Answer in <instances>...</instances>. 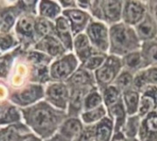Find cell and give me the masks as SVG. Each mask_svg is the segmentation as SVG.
<instances>
[{"label":"cell","instance_id":"obj_1","mask_svg":"<svg viewBox=\"0 0 157 141\" xmlns=\"http://www.w3.org/2000/svg\"><path fill=\"white\" fill-rule=\"evenodd\" d=\"M19 109L23 123L42 140L56 134L62 123L68 117L67 112L53 107L44 100Z\"/></svg>","mask_w":157,"mask_h":141},{"label":"cell","instance_id":"obj_2","mask_svg":"<svg viewBox=\"0 0 157 141\" xmlns=\"http://www.w3.org/2000/svg\"><path fill=\"white\" fill-rule=\"evenodd\" d=\"M142 44L133 27L123 22L109 27V54L122 58L131 52L141 50Z\"/></svg>","mask_w":157,"mask_h":141},{"label":"cell","instance_id":"obj_3","mask_svg":"<svg viewBox=\"0 0 157 141\" xmlns=\"http://www.w3.org/2000/svg\"><path fill=\"white\" fill-rule=\"evenodd\" d=\"M123 2L121 0H93L89 13L93 19L110 27L121 22Z\"/></svg>","mask_w":157,"mask_h":141},{"label":"cell","instance_id":"obj_4","mask_svg":"<svg viewBox=\"0 0 157 141\" xmlns=\"http://www.w3.org/2000/svg\"><path fill=\"white\" fill-rule=\"evenodd\" d=\"M38 15L26 13L22 14L17 20L13 32L24 50H32L38 42L35 35V21Z\"/></svg>","mask_w":157,"mask_h":141},{"label":"cell","instance_id":"obj_5","mask_svg":"<svg viewBox=\"0 0 157 141\" xmlns=\"http://www.w3.org/2000/svg\"><path fill=\"white\" fill-rule=\"evenodd\" d=\"M80 67V62L73 52H67L52 61L49 66L52 82L65 83Z\"/></svg>","mask_w":157,"mask_h":141},{"label":"cell","instance_id":"obj_6","mask_svg":"<svg viewBox=\"0 0 157 141\" xmlns=\"http://www.w3.org/2000/svg\"><path fill=\"white\" fill-rule=\"evenodd\" d=\"M44 99V85L38 83H28L25 86L12 90L9 102L18 108L29 107Z\"/></svg>","mask_w":157,"mask_h":141},{"label":"cell","instance_id":"obj_7","mask_svg":"<svg viewBox=\"0 0 157 141\" xmlns=\"http://www.w3.org/2000/svg\"><path fill=\"white\" fill-rule=\"evenodd\" d=\"M26 51L27 50H23L17 57L13 67L6 80L11 91L19 89L29 83L32 65L27 60Z\"/></svg>","mask_w":157,"mask_h":141},{"label":"cell","instance_id":"obj_8","mask_svg":"<svg viewBox=\"0 0 157 141\" xmlns=\"http://www.w3.org/2000/svg\"><path fill=\"white\" fill-rule=\"evenodd\" d=\"M123 70L121 58L109 54L102 66L94 72L97 87L99 90L113 84L114 81Z\"/></svg>","mask_w":157,"mask_h":141},{"label":"cell","instance_id":"obj_9","mask_svg":"<svg viewBox=\"0 0 157 141\" xmlns=\"http://www.w3.org/2000/svg\"><path fill=\"white\" fill-rule=\"evenodd\" d=\"M22 14H26L24 1H0V33L13 31Z\"/></svg>","mask_w":157,"mask_h":141},{"label":"cell","instance_id":"obj_10","mask_svg":"<svg viewBox=\"0 0 157 141\" xmlns=\"http://www.w3.org/2000/svg\"><path fill=\"white\" fill-rule=\"evenodd\" d=\"M85 34L97 51L109 54V27L108 25L101 21L92 19L85 30Z\"/></svg>","mask_w":157,"mask_h":141},{"label":"cell","instance_id":"obj_11","mask_svg":"<svg viewBox=\"0 0 157 141\" xmlns=\"http://www.w3.org/2000/svg\"><path fill=\"white\" fill-rule=\"evenodd\" d=\"M43 100L53 107L67 112L70 100V91L67 84L61 82H50L44 85Z\"/></svg>","mask_w":157,"mask_h":141},{"label":"cell","instance_id":"obj_12","mask_svg":"<svg viewBox=\"0 0 157 141\" xmlns=\"http://www.w3.org/2000/svg\"><path fill=\"white\" fill-rule=\"evenodd\" d=\"M149 12L147 1L128 0L123 2L121 22L131 27H136Z\"/></svg>","mask_w":157,"mask_h":141},{"label":"cell","instance_id":"obj_13","mask_svg":"<svg viewBox=\"0 0 157 141\" xmlns=\"http://www.w3.org/2000/svg\"><path fill=\"white\" fill-rule=\"evenodd\" d=\"M69 22L74 37L84 33L88 24L93 19L89 12L81 10L79 8H73L68 10H63L62 14Z\"/></svg>","mask_w":157,"mask_h":141},{"label":"cell","instance_id":"obj_14","mask_svg":"<svg viewBox=\"0 0 157 141\" xmlns=\"http://www.w3.org/2000/svg\"><path fill=\"white\" fill-rule=\"evenodd\" d=\"M69 90L91 91L97 87L94 72L87 71L80 66L76 72L65 82Z\"/></svg>","mask_w":157,"mask_h":141},{"label":"cell","instance_id":"obj_15","mask_svg":"<svg viewBox=\"0 0 157 141\" xmlns=\"http://www.w3.org/2000/svg\"><path fill=\"white\" fill-rule=\"evenodd\" d=\"M32 50L45 53L46 55L52 57L53 60L62 57L68 52L62 42L55 37V35L47 36L40 39L34 45Z\"/></svg>","mask_w":157,"mask_h":141},{"label":"cell","instance_id":"obj_16","mask_svg":"<svg viewBox=\"0 0 157 141\" xmlns=\"http://www.w3.org/2000/svg\"><path fill=\"white\" fill-rule=\"evenodd\" d=\"M77 60L80 62V65L85 63L93 54H95L97 51L94 47L92 46L91 42L89 41L86 35L84 33H81L74 38V43H73V51H72Z\"/></svg>","mask_w":157,"mask_h":141},{"label":"cell","instance_id":"obj_17","mask_svg":"<svg viewBox=\"0 0 157 141\" xmlns=\"http://www.w3.org/2000/svg\"><path fill=\"white\" fill-rule=\"evenodd\" d=\"M134 28L142 43L151 41L157 38V21L151 12H148Z\"/></svg>","mask_w":157,"mask_h":141},{"label":"cell","instance_id":"obj_18","mask_svg":"<svg viewBox=\"0 0 157 141\" xmlns=\"http://www.w3.org/2000/svg\"><path fill=\"white\" fill-rule=\"evenodd\" d=\"M54 35L62 42L68 52L73 51L74 35L67 19L62 15L54 21Z\"/></svg>","mask_w":157,"mask_h":141},{"label":"cell","instance_id":"obj_19","mask_svg":"<svg viewBox=\"0 0 157 141\" xmlns=\"http://www.w3.org/2000/svg\"><path fill=\"white\" fill-rule=\"evenodd\" d=\"M149 86H157V66L147 67L134 75V90L142 94Z\"/></svg>","mask_w":157,"mask_h":141},{"label":"cell","instance_id":"obj_20","mask_svg":"<svg viewBox=\"0 0 157 141\" xmlns=\"http://www.w3.org/2000/svg\"><path fill=\"white\" fill-rule=\"evenodd\" d=\"M157 110V86H149L141 94L138 115L143 118Z\"/></svg>","mask_w":157,"mask_h":141},{"label":"cell","instance_id":"obj_21","mask_svg":"<svg viewBox=\"0 0 157 141\" xmlns=\"http://www.w3.org/2000/svg\"><path fill=\"white\" fill-rule=\"evenodd\" d=\"M140 141H157V110L142 118Z\"/></svg>","mask_w":157,"mask_h":141},{"label":"cell","instance_id":"obj_22","mask_svg":"<svg viewBox=\"0 0 157 141\" xmlns=\"http://www.w3.org/2000/svg\"><path fill=\"white\" fill-rule=\"evenodd\" d=\"M85 125L79 117H67L60 126L58 132L69 140H75L84 129Z\"/></svg>","mask_w":157,"mask_h":141},{"label":"cell","instance_id":"obj_23","mask_svg":"<svg viewBox=\"0 0 157 141\" xmlns=\"http://www.w3.org/2000/svg\"><path fill=\"white\" fill-rule=\"evenodd\" d=\"M22 117L20 109L10 102L0 103V128L20 123Z\"/></svg>","mask_w":157,"mask_h":141},{"label":"cell","instance_id":"obj_24","mask_svg":"<svg viewBox=\"0 0 157 141\" xmlns=\"http://www.w3.org/2000/svg\"><path fill=\"white\" fill-rule=\"evenodd\" d=\"M108 111V117L112 120L113 126H114V132L121 131L127 117H129L126 109L124 107V105L122 103V100L121 99L113 106L107 108Z\"/></svg>","mask_w":157,"mask_h":141},{"label":"cell","instance_id":"obj_25","mask_svg":"<svg viewBox=\"0 0 157 141\" xmlns=\"http://www.w3.org/2000/svg\"><path fill=\"white\" fill-rule=\"evenodd\" d=\"M63 14V9L58 1H39L37 15L54 22Z\"/></svg>","mask_w":157,"mask_h":141},{"label":"cell","instance_id":"obj_26","mask_svg":"<svg viewBox=\"0 0 157 141\" xmlns=\"http://www.w3.org/2000/svg\"><path fill=\"white\" fill-rule=\"evenodd\" d=\"M121 61H122L123 69L126 71H129L130 72L133 74H136L140 71L147 68L146 63L144 61V59L140 50L123 56L121 58Z\"/></svg>","mask_w":157,"mask_h":141},{"label":"cell","instance_id":"obj_27","mask_svg":"<svg viewBox=\"0 0 157 141\" xmlns=\"http://www.w3.org/2000/svg\"><path fill=\"white\" fill-rule=\"evenodd\" d=\"M23 50H24L19 45L16 49L0 56V79L1 80H5V81L6 80L11 69L13 67L15 60Z\"/></svg>","mask_w":157,"mask_h":141},{"label":"cell","instance_id":"obj_28","mask_svg":"<svg viewBox=\"0 0 157 141\" xmlns=\"http://www.w3.org/2000/svg\"><path fill=\"white\" fill-rule=\"evenodd\" d=\"M121 100L128 116L138 115L141 100V94L138 91L132 88L122 93Z\"/></svg>","mask_w":157,"mask_h":141},{"label":"cell","instance_id":"obj_29","mask_svg":"<svg viewBox=\"0 0 157 141\" xmlns=\"http://www.w3.org/2000/svg\"><path fill=\"white\" fill-rule=\"evenodd\" d=\"M113 133V122L109 117L95 125V141H111Z\"/></svg>","mask_w":157,"mask_h":141},{"label":"cell","instance_id":"obj_30","mask_svg":"<svg viewBox=\"0 0 157 141\" xmlns=\"http://www.w3.org/2000/svg\"><path fill=\"white\" fill-rule=\"evenodd\" d=\"M106 117H108V111L103 105L96 109L83 111L79 117L85 126H94L103 120Z\"/></svg>","mask_w":157,"mask_h":141},{"label":"cell","instance_id":"obj_31","mask_svg":"<svg viewBox=\"0 0 157 141\" xmlns=\"http://www.w3.org/2000/svg\"><path fill=\"white\" fill-rule=\"evenodd\" d=\"M142 125V117L139 115L129 116L121 129L122 134L127 139H138Z\"/></svg>","mask_w":157,"mask_h":141},{"label":"cell","instance_id":"obj_32","mask_svg":"<svg viewBox=\"0 0 157 141\" xmlns=\"http://www.w3.org/2000/svg\"><path fill=\"white\" fill-rule=\"evenodd\" d=\"M140 50L147 67L157 66V38L151 41L144 42Z\"/></svg>","mask_w":157,"mask_h":141},{"label":"cell","instance_id":"obj_33","mask_svg":"<svg viewBox=\"0 0 157 141\" xmlns=\"http://www.w3.org/2000/svg\"><path fill=\"white\" fill-rule=\"evenodd\" d=\"M35 35L38 41L47 36L54 35V22L37 16L35 21Z\"/></svg>","mask_w":157,"mask_h":141},{"label":"cell","instance_id":"obj_34","mask_svg":"<svg viewBox=\"0 0 157 141\" xmlns=\"http://www.w3.org/2000/svg\"><path fill=\"white\" fill-rule=\"evenodd\" d=\"M102 95V100H103V105L105 106L106 108L113 106L116 104L118 101L121 99L122 93L113 84L105 87L102 90H99Z\"/></svg>","mask_w":157,"mask_h":141},{"label":"cell","instance_id":"obj_35","mask_svg":"<svg viewBox=\"0 0 157 141\" xmlns=\"http://www.w3.org/2000/svg\"><path fill=\"white\" fill-rule=\"evenodd\" d=\"M103 106L102 95L98 87L92 89L84 98L83 102V111H88L96 109Z\"/></svg>","mask_w":157,"mask_h":141},{"label":"cell","instance_id":"obj_36","mask_svg":"<svg viewBox=\"0 0 157 141\" xmlns=\"http://www.w3.org/2000/svg\"><path fill=\"white\" fill-rule=\"evenodd\" d=\"M134 75L135 74L123 69L121 72V73L118 75V77L116 78V80L114 81L113 85L116 86L121 93H124L130 89H132Z\"/></svg>","mask_w":157,"mask_h":141},{"label":"cell","instance_id":"obj_37","mask_svg":"<svg viewBox=\"0 0 157 141\" xmlns=\"http://www.w3.org/2000/svg\"><path fill=\"white\" fill-rule=\"evenodd\" d=\"M26 56L29 62L34 66H50L53 61L52 57L35 50H27Z\"/></svg>","mask_w":157,"mask_h":141},{"label":"cell","instance_id":"obj_38","mask_svg":"<svg viewBox=\"0 0 157 141\" xmlns=\"http://www.w3.org/2000/svg\"><path fill=\"white\" fill-rule=\"evenodd\" d=\"M18 46V40L13 31L8 33H0V56Z\"/></svg>","mask_w":157,"mask_h":141},{"label":"cell","instance_id":"obj_39","mask_svg":"<svg viewBox=\"0 0 157 141\" xmlns=\"http://www.w3.org/2000/svg\"><path fill=\"white\" fill-rule=\"evenodd\" d=\"M12 141H43L37 135L32 133L30 129L23 123L20 122L17 125V128L14 134Z\"/></svg>","mask_w":157,"mask_h":141},{"label":"cell","instance_id":"obj_40","mask_svg":"<svg viewBox=\"0 0 157 141\" xmlns=\"http://www.w3.org/2000/svg\"><path fill=\"white\" fill-rule=\"evenodd\" d=\"M108 55L109 54H106V53L96 52L85 63H83L80 66H82L83 68L86 69L87 71H89L91 72H95L97 70H98L102 66V64L106 61Z\"/></svg>","mask_w":157,"mask_h":141},{"label":"cell","instance_id":"obj_41","mask_svg":"<svg viewBox=\"0 0 157 141\" xmlns=\"http://www.w3.org/2000/svg\"><path fill=\"white\" fill-rule=\"evenodd\" d=\"M17 125H18V123L13 124V125L7 126V127L0 128V141L13 140V137L17 128Z\"/></svg>","mask_w":157,"mask_h":141},{"label":"cell","instance_id":"obj_42","mask_svg":"<svg viewBox=\"0 0 157 141\" xmlns=\"http://www.w3.org/2000/svg\"><path fill=\"white\" fill-rule=\"evenodd\" d=\"M73 141H95V125L85 126L82 132Z\"/></svg>","mask_w":157,"mask_h":141},{"label":"cell","instance_id":"obj_43","mask_svg":"<svg viewBox=\"0 0 157 141\" xmlns=\"http://www.w3.org/2000/svg\"><path fill=\"white\" fill-rule=\"evenodd\" d=\"M59 5L61 6L63 10H68L73 8H77L76 1L75 0H60L58 1Z\"/></svg>","mask_w":157,"mask_h":141},{"label":"cell","instance_id":"obj_44","mask_svg":"<svg viewBox=\"0 0 157 141\" xmlns=\"http://www.w3.org/2000/svg\"><path fill=\"white\" fill-rule=\"evenodd\" d=\"M76 6H77V8L89 12L90 7H91V1L90 0H77Z\"/></svg>","mask_w":157,"mask_h":141},{"label":"cell","instance_id":"obj_45","mask_svg":"<svg viewBox=\"0 0 157 141\" xmlns=\"http://www.w3.org/2000/svg\"><path fill=\"white\" fill-rule=\"evenodd\" d=\"M149 12L153 14L157 21V1H147Z\"/></svg>","mask_w":157,"mask_h":141},{"label":"cell","instance_id":"obj_46","mask_svg":"<svg viewBox=\"0 0 157 141\" xmlns=\"http://www.w3.org/2000/svg\"><path fill=\"white\" fill-rule=\"evenodd\" d=\"M43 141H71L67 139H65L64 137H63L62 135H60L59 133H56L54 134L52 137H51L50 139H44Z\"/></svg>","mask_w":157,"mask_h":141},{"label":"cell","instance_id":"obj_47","mask_svg":"<svg viewBox=\"0 0 157 141\" xmlns=\"http://www.w3.org/2000/svg\"><path fill=\"white\" fill-rule=\"evenodd\" d=\"M111 141H140L139 139H127L125 137H121V138H113Z\"/></svg>","mask_w":157,"mask_h":141}]
</instances>
